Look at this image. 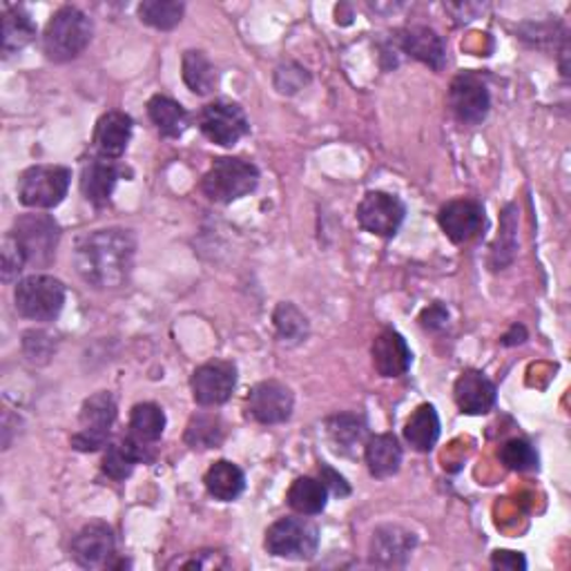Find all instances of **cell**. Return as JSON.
<instances>
[{
  "instance_id": "6da1fadb",
  "label": "cell",
  "mask_w": 571,
  "mask_h": 571,
  "mask_svg": "<svg viewBox=\"0 0 571 571\" xmlns=\"http://www.w3.org/2000/svg\"><path fill=\"white\" fill-rule=\"evenodd\" d=\"M136 257L132 230L104 228L81 236L74 266L81 279L97 291H117L127 283Z\"/></svg>"
},
{
  "instance_id": "7a4b0ae2",
  "label": "cell",
  "mask_w": 571,
  "mask_h": 571,
  "mask_svg": "<svg viewBox=\"0 0 571 571\" xmlns=\"http://www.w3.org/2000/svg\"><path fill=\"white\" fill-rule=\"evenodd\" d=\"M92 21L78 8L65 5L57 10L42 34V52L54 63L78 59L92 40Z\"/></svg>"
},
{
  "instance_id": "3957f363",
  "label": "cell",
  "mask_w": 571,
  "mask_h": 571,
  "mask_svg": "<svg viewBox=\"0 0 571 571\" xmlns=\"http://www.w3.org/2000/svg\"><path fill=\"white\" fill-rule=\"evenodd\" d=\"M259 185V168L240 157H221L202 179V193L215 204L240 202Z\"/></svg>"
},
{
  "instance_id": "277c9868",
  "label": "cell",
  "mask_w": 571,
  "mask_h": 571,
  "mask_svg": "<svg viewBox=\"0 0 571 571\" xmlns=\"http://www.w3.org/2000/svg\"><path fill=\"white\" fill-rule=\"evenodd\" d=\"M19 315L32 321H54L65 306V286L52 275H29L16 283Z\"/></svg>"
},
{
  "instance_id": "5b68a950",
  "label": "cell",
  "mask_w": 571,
  "mask_h": 571,
  "mask_svg": "<svg viewBox=\"0 0 571 571\" xmlns=\"http://www.w3.org/2000/svg\"><path fill=\"white\" fill-rule=\"evenodd\" d=\"M72 170L63 166H32L19 177V202L25 208L52 210L68 197Z\"/></svg>"
},
{
  "instance_id": "8992f818",
  "label": "cell",
  "mask_w": 571,
  "mask_h": 571,
  "mask_svg": "<svg viewBox=\"0 0 571 571\" xmlns=\"http://www.w3.org/2000/svg\"><path fill=\"white\" fill-rule=\"evenodd\" d=\"M10 234L21 246L27 268H47L54 262L61 228L50 215H23L14 221Z\"/></svg>"
},
{
  "instance_id": "52a82bcc",
  "label": "cell",
  "mask_w": 571,
  "mask_h": 571,
  "mask_svg": "<svg viewBox=\"0 0 571 571\" xmlns=\"http://www.w3.org/2000/svg\"><path fill=\"white\" fill-rule=\"evenodd\" d=\"M264 547L275 558L311 560L319 549V532L306 518H281L268 527Z\"/></svg>"
},
{
  "instance_id": "ba28073f",
  "label": "cell",
  "mask_w": 571,
  "mask_h": 571,
  "mask_svg": "<svg viewBox=\"0 0 571 571\" xmlns=\"http://www.w3.org/2000/svg\"><path fill=\"white\" fill-rule=\"evenodd\" d=\"M117 420V402L112 393L101 391L87 398L81 406V428L72 436V447L81 453H94L108 445L110 428Z\"/></svg>"
},
{
  "instance_id": "9c48e42d",
  "label": "cell",
  "mask_w": 571,
  "mask_h": 571,
  "mask_svg": "<svg viewBox=\"0 0 571 571\" xmlns=\"http://www.w3.org/2000/svg\"><path fill=\"white\" fill-rule=\"evenodd\" d=\"M199 130L204 136L221 148H232L251 132V121L244 108L228 99H217L202 108L199 112Z\"/></svg>"
},
{
  "instance_id": "30bf717a",
  "label": "cell",
  "mask_w": 571,
  "mask_h": 571,
  "mask_svg": "<svg viewBox=\"0 0 571 571\" xmlns=\"http://www.w3.org/2000/svg\"><path fill=\"white\" fill-rule=\"evenodd\" d=\"M449 110L462 125H481L491 110L487 83L473 72H462L451 81Z\"/></svg>"
},
{
  "instance_id": "8fae6325",
  "label": "cell",
  "mask_w": 571,
  "mask_h": 571,
  "mask_svg": "<svg viewBox=\"0 0 571 571\" xmlns=\"http://www.w3.org/2000/svg\"><path fill=\"white\" fill-rule=\"evenodd\" d=\"M404 217L406 206L396 195L382 193V190H370L357 206V223L382 240H391L398 234Z\"/></svg>"
},
{
  "instance_id": "7c38bea8",
  "label": "cell",
  "mask_w": 571,
  "mask_h": 571,
  "mask_svg": "<svg viewBox=\"0 0 571 571\" xmlns=\"http://www.w3.org/2000/svg\"><path fill=\"white\" fill-rule=\"evenodd\" d=\"M72 558L83 569H114L117 540L106 522H89L74 536Z\"/></svg>"
},
{
  "instance_id": "4fadbf2b",
  "label": "cell",
  "mask_w": 571,
  "mask_h": 571,
  "mask_svg": "<svg viewBox=\"0 0 571 571\" xmlns=\"http://www.w3.org/2000/svg\"><path fill=\"white\" fill-rule=\"evenodd\" d=\"M190 387L199 406L226 404L236 387V366L228 360L206 362L193 373Z\"/></svg>"
},
{
  "instance_id": "5bb4252c",
  "label": "cell",
  "mask_w": 571,
  "mask_h": 571,
  "mask_svg": "<svg viewBox=\"0 0 571 571\" xmlns=\"http://www.w3.org/2000/svg\"><path fill=\"white\" fill-rule=\"evenodd\" d=\"M248 415L259 424H283L289 422L295 409L293 391L277 382V379H266L253 387L248 396Z\"/></svg>"
},
{
  "instance_id": "9a60e30c",
  "label": "cell",
  "mask_w": 571,
  "mask_h": 571,
  "mask_svg": "<svg viewBox=\"0 0 571 571\" xmlns=\"http://www.w3.org/2000/svg\"><path fill=\"white\" fill-rule=\"evenodd\" d=\"M438 223L453 244H466L483 232L485 208L475 199H453L440 208Z\"/></svg>"
},
{
  "instance_id": "2e32d148",
  "label": "cell",
  "mask_w": 571,
  "mask_h": 571,
  "mask_svg": "<svg viewBox=\"0 0 571 571\" xmlns=\"http://www.w3.org/2000/svg\"><path fill=\"white\" fill-rule=\"evenodd\" d=\"M455 404L466 415H485L494 409L498 391L491 379L481 370H464L453 387Z\"/></svg>"
},
{
  "instance_id": "e0dca14e",
  "label": "cell",
  "mask_w": 571,
  "mask_h": 571,
  "mask_svg": "<svg viewBox=\"0 0 571 571\" xmlns=\"http://www.w3.org/2000/svg\"><path fill=\"white\" fill-rule=\"evenodd\" d=\"M123 170L117 161L94 157L83 166L81 172V193L83 197L97 208H104L110 204V197L114 193V187L121 179Z\"/></svg>"
},
{
  "instance_id": "ac0fdd59",
  "label": "cell",
  "mask_w": 571,
  "mask_h": 571,
  "mask_svg": "<svg viewBox=\"0 0 571 571\" xmlns=\"http://www.w3.org/2000/svg\"><path fill=\"white\" fill-rule=\"evenodd\" d=\"M373 366L382 377H402L411 368L413 355L406 340L396 328H385L373 340Z\"/></svg>"
},
{
  "instance_id": "d6986e66",
  "label": "cell",
  "mask_w": 571,
  "mask_h": 571,
  "mask_svg": "<svg viewBox=\"0 0 571 571\" xmlns=\"http://www.w3.org/2000/svg\"><path fill=\"white\" fill-rule=\"evenodd\" d=\"M400 47L404 50V54H409L411 59L428 65L436 72H442L447 65V45L442 36L426 25L406 27L400 34Z\"/></svg>"
},
{
  "instance_id": "ffe728a7",
  "label": "cell",
  "mask_w": 571,
  "mask_h": 571,
  "mask_svg": "<svg viewBox=\"0 0 571 571\" xmlns=\"http://www.w3.org/2000/svg\"><path fill=\"white\" fill-rule=\"evenodd\" d=\"M132 130H134V121L130 114L112 110L106 112L97 127H94V150L99 153V157L104 159H121L127 150V143L132 138Z\"/></svg>"
},
{
  "instance_id": "44dd1931",
  "label": "cell",
  "mask_w": 571,
  "mask_h": 571,
  "mask_svg": "<svg viewBox=\"0 0 571 571\" xmlns=\"http://www.w3.org/2000/svg\"><path fill=\"white\" fill-rule=\"evenodd\" d=\"M415 543H417L415 534L398 525L379 527L370 540V560L382 567H402L406 564Z\"/></svg>"
},
{
  "instance_id": "7402d4cb",
  "label": "cell",
  "mask_w": 571,
  "mask_h": 571,
  "mask_svg": "<svg viewBox=\"0 0 571 571\" xmlns=\"http://www.w3.org/2000/svg\"><path fill=\"white\" fill-rule=\"evenodd\" d=\"M138 462H153L150 447L134 440L132 436H127L121 442L108 445L104 462H101V469H104V473L108 475L110 481L123 483L125 478H130L134 466Z\"/></svg>"
},
{
  "instance_id": "603a6c76",
  "label": "cell",
  "mask_w": 571,
  "mask_h": 571,
  "mask_svg": "<svg viewBox=\"0 0 571 571\" xmlns=\"http://www.w3.org/2000/svg\"><path fill=\"white\" fill-rule=\"evenodd\" d=\"M364 460L373 478H391L402 466V447L393 434L370 436L364 445Z\"/></svg>"
},
{
  "instance_id": "cb8c5ba5",
  "label": "cell",
  "mask_w": 571,
  "mask_h": 571,
  "mask_svg": "<svg viewBox=\"0 0 571 571\" xmlns=\"http://www.w3.org/2000/svg\"><path fill=\"white\" fill-rule=\"evenodd\" d=\"M404 440L420 453L434 451L440 440V417L434 404H420L404 424Z\"/></svg>"
},
{
  "instance_id": "d4e9b609",
  "label": "cell",
  "mask_w": 571,
  "mask_h": 571,
  "mask_svg": "<svg viewBox=\"0 0 571 571\" xmlns=\"http://www.w3.org/2000/svg\"><path fill=\"white\" fill-rule=\"evenodd\" d=\"M204 485L208 494L219 500V502H232L240 498L246 489V475L244 471L236 466L230 460H219L215 462L206 475H204Z\"/></svg>"
},
{
  "instance_id": "484cf974",
  "label": "cell",
  "mask_w": 571,
  "mask_h": 571,
  "mask_svg": "<svg viewBox=\"0 0 571 571\" xmlns=\"http://www.w3.org/2000/svg\"><path fill=\"white\" fill-rule=\"evenodd\" d=\"M36 36V23L21 5H8L3 12V57L23 52Z\"/></svg>"
},
{
  "instance_id": "4316f807",
  "label": "cell",
  "mask_w": 571,
  "mask_h": 571,
  "mask_svg": "<svg viewBox=\"0 0 571 571\" xmlns=\"http://www.w3.org/2000/svg\"><path fill=\"white\" fill-rule=\"evenodd\" d=\"M181 74L190 92L199 94V97H208V94H212L215 87L219 85L217 68L210 63V59L202 50H187L183 54Z\"/></svg>"
},
{
  "instance_id": "83f0119b",
  "label": "cell",
  "mask_w": 571,
  "mask_h": 571,
  "mask_svg": "<svg viewBox=\"0 0 571 571\" xmlns=\"http://www.w3.org/2000/svg\"><path fill=\"white\" fill-rule=\"evenodd\" d=\"M183 440L195 451L217 449L226 440V422L217 413H197L190 417Z\"/></svg>"
},
{
  "instance_id": "f1b7e54d",
  "label": "cell",
  "mask_w": 571,
  "mask_h": 571,
  "mask_svg": "<svg viewBox=\"0 0 571 571\" xmlns=\"http://www.w3.org/2000/svg\"><path fill=\"white\" fill-rule=\"evenodd\" d=\"M148 117L166 138H179L190 125V114L185 108L174 99L163 97V94H155L148 101Z\"/></svg>"
},
{
  "instance_id": "f546056e",
  "label": "cell",
  "mask_w": 571,
  "mask_h": 571,
  "mask_svg": "<svg viewBox=\"0 0 571 571\" xmlns=\"http://www.w3.org/2000/svg\"><path fill=\"white\" fill-rule=\"evenodd\" d=\"M166 432V413L155 402H141L130 413V436L143 445H157Z\"/></svg>"
},
{
  "instance_id": "4dcf8cb0",
  "label": "cell",
  "mask_w": 571,
  "mask_h": 571,
  "mask_svg": "<svg viewBox=\"0 0 571 571\" xmlns=\"http://www.w3.org/2000/svg\"><path fill=\"white\" fill-rule=\"evenodd\" d=\"M286 500H289V507L300 515H317L326 509L328 489L324 487L321 481L304 475V478H297L291 485L289 494H286Z\"/></svg>"
},
{
  "instance_id": "1f68e13d",
  "label": "cell",
  "mask_w": 571,
  "mask_h": 571,
  "mask_svg": "<svg viewBox=\"0 0 571 571\" xmlns=\"http://www.w3.org/2000/svg\"><path fill=\"white\" fill-rule=\"evenodd\" d=\"M326 428H328L330 442L336 445V449H340L342 453H351L353 449H357V445H362L366 436V422L362 415H355V413L332 415L326 422Z\"/></svg>"
},
{
  "instance_id": "d6a6232c",
  "label": "cell",
  "mask_w": 571,
  "mask_h": 571,
  "mask_svg": "<svg viewBox=\"0 0 571 571\" xmlns=\"http://www.w3.org/2000/svg\"><path fill=\"white\" fill-rule=\"evenodd\" d=\"M185 5L179 0H146L138 5V19L155 29H174L183 19Z\"/></svg>"
},
{
  "instance_id": "836d02e7",
  "label": "cell",
  "mask_w": 571,
  "mask_h": 571,
  "mask_svg": "<svg viewBox=\"0 0 571 571\" xmlns=\"http://www.w3.org/2000/svg\"><path fill=\"white\" fill-rule=\"evenodd\" d=\"M275 328H277V336L281 342H304L308 336V319L306 315L291 302H281L275 308L272 315Z\"/></svg>"
},
{
  "instance_id": "e575fe53",
  "label": "cell",
  "mask_w": 571,
  "mask_h": 571,
  "mask_svg": "<svg viewBox=\"0 0 571 571\" xmlns=\"http://www.w3.org/2000/svg\"><path fill=\"white\" fill-rule=\"evenodd\" d=\"M500 462L518 473L525 471H536L538 469V451L534 449L532 442L522 438H511L502 445L500 449Z\"/></svg>"
},
{
  "instance_id": "d590c367",
  "label": "cell",
  "mask_w": 571,
  "mask_h": 571,
  "mask_svg": "<svg viewBox=\"0 0 571 571\" xmlns=\"http://www.w3.org/2000/svg\"><path fill=\"white\" fill-rule=\"evenodd\" d=\"M0 255H3V262H0V272H3V281L16 279L27 268V259H25L21 246L16 244V240L10 232L5 234L3 246H0Z\"/></svg>"
},
{
  "instance_id": "8d00e7d4",
  "label": "cell",
  "mask_w": 571,
  "mask_h": 571,
  "mask_svg": "<svg viewBox=\"0 0 571 571\" xmlns=\"http://www.w3.org/2000/svg\"><path fill=\"white\" fill-rule=\"evenodd\" d=\"M226 569L230 567V560L223 551H217V549H202V551H195L190 554V558H177L170 569Z\"/></svg>"
},
{
  "instance_id": "74e56055",
  "label": "cell",
  "mask_w": 571,
  "mask_h": 571,
  "mask_svg": "<svg viewBox=\"0 0 571 571\" xmlns=\"http://www.w3.org/2000/svg\"><path fill=\"white\" fill-rule=\"evenodd\" d=\"M515 228H518V221H515V206L509 204L502 212V230H500V236H498V244L494 246V270L502 268V255L507 253L505 251V244L509 242V246L515 248Z\"/></svg>"
},
{
  "instance_id": "f35d334b",
  "label": "cell",
  "mask_w": 571,
  "mask_h": 571,
  "mask_svg": "<svg viewBox=\"0 0 571 571\" xmlns=\"http://www.w3.org/2000/svg\"><path fill=\"white\" fill-rule=\"evenodd\" d=\"M23 351L29 357V362H47L54 351V342L47 332L29 330L23 338Z\"/></svg>"
},
{
  "instance_id": "ab89813d",
  "label": "cell",
  "mask_w": 571,
  "mask_h": 571,
  "mask_svg": "<svg viewBox=\"0 0 571 571\" xmlns=\"http://www.w3.org/2000/svg\"><path fill=\"white\" fill-rule=\"evenodd\" d=\"M319 481L324 483V487H326L328 494H332V496L347 498V496L351 494V487H349L344 475H340L336 469L328 466V464H321V466H319Z\"/></svg>"
},
{
  "instance_id": "60d3db41",
  "label": "cell",
  "mask_w": 571,
  "mask_h": 571,
  "mask_svg": "<svg viewBox=\"0 0 571 571\" xmlns=\"http://www.w3.org/2000/svg\"><path fill=\"white\" fill-rule=\"evenodd\" d=\"M491 567L494 569H507V571H525L527 569V560H525V556L518 554V551L498 549L491 556Z\"/></svg>"
},
{
  "instance_id": "b9f144b4",
  "label": "cell",
  "mask_w": 571,
  "mask_h": 571,
  "mask_svg": "<svg viewBox=\"0 0 571 571\" xmlns=\"http://www.w3.org/2000/svg\"><path fill=\"white\" fill-rule=\"evenodd\" d=\"M422 326L428 328V330H440L447 326L449 321V311L442 306V304H434L432 308H426L420 317Z\"/></svg>"
},
{
  "instance_id": "7bdbcfd3",
  "label": "cell",
  "mask_w": 571,
  "mask_h": 571,
  "mask_svg": "<svg viewBox=\"0 0 571 571\" xmlns=\"http://www.w3.org/2000/svg\"><path fill=\"white\" fill-rule=\"evenodd\" d=\"M525 340H527V328L520 326V324H513L507 336H502V344L505 347H518Z\"/></svg>"
}]
</instances>
